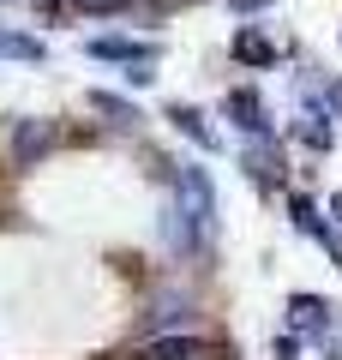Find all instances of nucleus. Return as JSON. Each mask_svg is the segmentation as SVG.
Masks as SVG:
<instances>
[{"instance_id": "12", "label": "nucleus", "mask_w": 342, "mask_h": 360, "mask_svg": "<svg viewBox=\"0 0 342 360\" xmlns=\"http://www.w3.org/2000/svg\"><path fill=\"white\" fill-rule=\"evenodd\" d=\"M294 132H300V144H306V150H330V120L318 115V108H306Z\"/></svg>"}, {"instance_id": "14", "label": "nucleus", "mask_w": 342, "mask_h": 360, "mask_svg": "<svg viewBox=\"0 0 342 360\" xmlns=\"http://www.w3.org/2000/svg\"><path fill=\"white\" fill-rule=\"evenodd\" d=\"M294 229H300V234H318V240H336V234H330L324 229V217H318V210H312V198H294Z\"/></svg>"}, {"instance_id": "7", "label": "nucleus", "mask_w": 342, "mask_h": 360, "mask_svg": "<svg viewBox=\"0 0 342 360\" xmlns=\"http://www.w3.org/2000/svg\"><path fill=\"white\" fill-rule=\"evenodd\" d=\"M210 348L198 342V336H156L151 348H144V360H204Z\"/></svg>"}, {"instance_id": "10", "label": "nucleus", "mask_w": 342, "mask_h": 360, "mask_svg": "<svg viewBox=\"0 0 342 360\" xmlns=\"http://www.w3.org/2000/svg\"><path fill=\"white\" fill-rule=\"evenodd\" d=\"M180 319H186V295H180V288L156 295V300H151V312H144V324H151V330H156V324H180Z\"/></svg>"}, {"instance_id": "5", "label": "nucleus", "mask_w": 342, "mask_h": 360, "mask_svg": "<svg viewBox=\"0 0 342 360\" xmlns=\"http://www.w3.org/2000/svg\"><path fill=\"white\" fill-rule=\"evenodd\" d=\"M90 54H96V60L132 66V60H156V42H139V37H90Z\"/></svg>"}, {"instance_id": "13", "label": "nucleus", "mask_w": 342, "mask_h": 360, "mask_svg": "<svg viewBox=\"0 0 342 360\" xmlns=\"http://www.w3.org/2000/svg\"><path fill=\"white\" fill-rule=\"evenodd\" d=\"M0 54H13V60H42V42L37 37H18V30H0Z\"/></svg>"}, {"instance_id": "15", "label": "nucleus", "mask_w": 342, "mask_h": 360, "mask_svg": "<svg viewBox=\"0 0 342 360\" xmlns=\"http://www.w3.org/2000/svg\"><path fill=\"white\" fill-rule=\"evenodd\" d=\"M78 13H114V6H127V0H72Z\"/></svg>"}, {"instance_id": "1", "label": "nucleus", "mask_w": 342, "mask_h": 360, "mask_svg": "<svg viewBox=\"0 0 342 360\" xmlns=\"http://www.w3.org/2000/svg\"><path fill=\"white\" fill-rule=\"evenodd\" d=\"M163 174H168V186H175V205L186 210L198 229H210V210H216L210 174H204V168H192V162H163Z\"/></svg>"}, {"instance_id": "2", "label": "nucleus", "mask_w": 342, "mask_h": 360, "mask_svg": "<svg viewBox=\"0 0 342 360\" xmlns=\"http://www.w3.org/2000/svg\"><path fill=\"white\" fill-rule=\"evenodd\" d=\"M54 139H61V132H54V120H13V162L18 168H37L42 156L54 150Z\"/></svg>"}, {"instance_id": "9", "label": "nucleus", "mask_w": 342, "mask_h": 360, "mask_svg": "<svg viewBox=\"0 0 342 360\" xmlns=\"http://www.w3.org/2000/svg\"><path fill=\"white\" fill-rule=\"evenodd\" d=\"M168 120H175V127L186 132V139H198L204 150H216V132L204 127V115H198V108H186V103H175V108H168Z\"/></svg>"}, {"instance_id": "6", "label": "nucleus", "mask_w": 342, "mask_h": 360, "mask_svg": "<svg viewBox=\"0 0 342 360\" xmlns=\"http://www.w3.org/2000/svg\"><path fill=\"white\" fill-rule=\"evenodd\" d=\"M289 324H294V330H306V336H324L330 330V307L318 295H294L289 300Z\"/></svg>"}, {"instance_id": "8", "label": "nucleus", "mask_w": 342, "mask_h": 360, "mask_svg": "<svg viewBox=\"0 0 342 360\" xmlns=\"http://www.w3.org/2000/svg\"><path fill=\"white\" fill-rule=\"evenodd\" d=\"M234 60H246V66H270V60H277V42L258 37V30H241V37H234Z\"/></svg>"}, {"instance_id": "16", "label": "nucleus", "mask_w": 342, "mask_h": 360, "mask_svg": "<svg viewBox=\"0 0 342 360\" xmlns=\"http://www.w3.org/2000/svg\"><path fill=\"white\" fill-rule=\"evenodd\" d=\"M330 108H336V120H342V84H336V90H330Z\"/></svg>"}, {"instance_id": "4", "label": "nucleus", "mask_w": 342, "mask_h": 360, "mask_svg": "<svg viewBox=\"0 0 342 360\" xmlns=\"http://www.w3.org/2000/svg\"><path fill=\"white\" fill-rule=\"evenodd\" d=\"M246 180H258V186H277L282 180V150L270 144V132H258V144H246Z\"/></svg>"}, {"instance_id": "3", "label": "nucleus", "mask_w": 342, "mask_h": 360, "mask_svg": "<svg viewBox=\"0 0 342 360\" xmlns=\"http://www.w3.org/2000/svg\"><path fill=\"white\" fill-rule=\"evenodd\" d=\"M222 115L234 120V127H241V132H270V108H265V96H258L253 84L228 90V96H222Z\"/></svg>"}, {"instance_id": "18", "label": "nucleus", "mask_w": 342, "mask_h": 360, "mask_svg": "<svg viewBox=\"0 0 342 360\" xmlns=\"http://www.w3.org/2000/svg\"><path fill=\"white\" fill-rule=\"evenodd\" d=\"M253 6H270V0H241V13H253Z\"/></svg>"}, {"instance_id": "11", "label": "nucleus", "mask_w": 342, "mask_h": 360, "mask_svg": "<svg viewBox=\"0 0 342 360\" xmlns=\"http://www.w3.org/2000/svg\"><path fill=\"white\" fill-rule=\"evenodd\" d=\"M90 103H96V108H102V115H108V120H114L120 132H132V127H139V108H132L127 96H114V90H96Z\"/></svg>"}, {"instance_id": "17", "label": "nucleus", "mask_w": 342, "mask_h": 360, "mask_svg": "<svg viewBox=\"0 0 342 360\" xmlns=\"http://www.w3.org/2000/svg\"><path fill=\"white\" fill-rule=\"evenodd\" d=\"M330 217H336V222H342V193H336V198H330Z\"/></svg>"}]
</instances>
